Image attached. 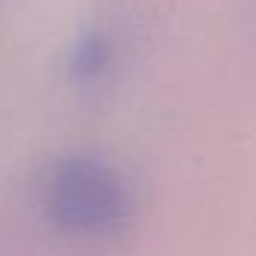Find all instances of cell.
<instances>
[{
    "label": "cell",
    "mask_w": 256,
    "mask_h": 256,
    "mask_svg": "<svg viewBox=\"0 0 256 256\" xmlns=\"http://www.w3.org/2000/svg\"><path fill=\"white\" fill-rule=\"evenodd\" d=\"M46 208L60 229L108 235L130 214V196L112 166L90 157H66L46 181Z\"/></svg>",
    "instance_id": "cell-1"
}]
</instances>
